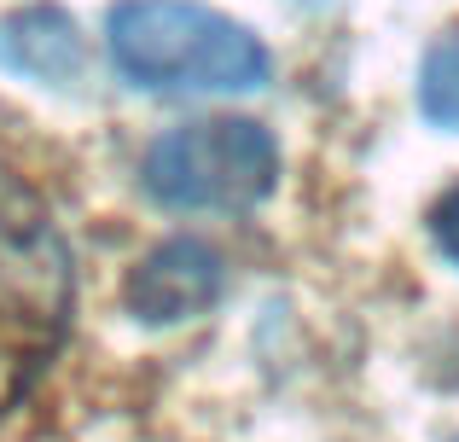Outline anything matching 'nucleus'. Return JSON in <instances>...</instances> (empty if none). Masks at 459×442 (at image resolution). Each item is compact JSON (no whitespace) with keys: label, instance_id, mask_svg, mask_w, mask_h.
I'll use <instances>...</instances> for the list:
<instances>
[{"label":"nucleus","instance_id":"0eeeda50","mask_svg":"<svg viewBox=\"0 0 459 442\" xmlns=\"http://www.w3.org/2000/svg\"><path fill=\"white\" fill-rule=\"evenodd\" d=\"M430 233H437V245L459 262V186L437 198V210H430Z\"/></svg>","mask_w":459,"mask_h":442},{"label":"nucleus","instance_id":"39448f33","mask_svg":"<svg viewBox=\"0 0 459 442\" xmlns=\"http://www.w3.org/2000/svg\"><path fill=\"white\" fill-rule=\"evenodd\" d=\"M0 65L30 76V82L65 88V82L82 76L88 47H82V30L65 6H23L0 23Z\"/></svg>","mask_w":459,"mask_h":442},{"label":"nucleus","instance_id":"7ed1b4c3","mask_svg":"<svg viewBox=\"0 0 459 442\" xmlns=\"http://www.w3.org/2000/svg\"><path fill=\"white\" fill-rule=\"evenodd\" d=\"M140 181L169 210H250L280 181V146L250 117H204L152 140Z\"/></svg>","mask_w":459,"mask_h":442},{"label":"nucleus","instance_id":"f03ea898","mask_svg":"<svg viewBox=\"0 0 459 442\" xmlns=\"http://www.w3.org/2000/svg\"><path fill=\"white\" fill-rule=\"evenodd\" d=\"M70 315V250L47 204L0 169V408L35 385Z\"/></svg>","mask_w":459,"mask_h":442},{"label":"nucleus","instance_id":"423d86ee","mask_svg":"<svg viewBox=\"0 0 459 442\" xmlns=\"http://www.w3.org/2000/svg\"><path fill=\"white\" fill-rule=\"evenodd\" d=\"M419 111L437 128H459V35H442L419 70Z\"/></svg>","mask_w":459,"mask_h":442},{"label":"nucleus","instance_id":"20e7f679","mask_svg":"<svg viewBox=\"0 0 459 442\" xmlns=\"http://www.w3.org/2000/svg\"><path fill=\"white\" fill-rule=\"evenodd\" d=\"M221 256L198 238H169L157 245L146 262L128 280V308L152 326H175V320H192L221 297Z\"/></svg>","mask_w":459,"mask_h":442},{"label":"nucleus","instance_id":"f257e3e1","mask_svg":"<svg viewBox=\"0 0 459 442\" xmlns=\"http://www.w3.org/2000/svg\"><path fill=\"white\" fill-rule=\"evenodd\" d=\"M105 47L123 82L146 93H256L273 58L245 23L198 0H123Z\"/></svg>","mask_w":459,"mask_h":442}]
</instances>
